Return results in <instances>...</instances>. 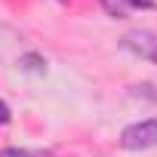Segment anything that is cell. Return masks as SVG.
I'll use <instances>...</instances> for the list:
<instances>
[{"mask_svg":"<svg viewBox=\"0 0 157 157\" xmlns=\"http://www.w3.org/2000/svg\"><path fill=\"white\" fill-rule=\"evenodd\" d=\"M16 65L22 71H28V74H46V59L40 52H25V56H19Z\"/></svg>","mask_w":157,"mask_h":157,"instance_id":"3","label":"cell"},{"mask_svg":"<svg viewBox=\"0 0 157 157\" xmlns=\"http://www.w3.org/2000/svg\"><path fill=\"white\" fill-rule=\"evenodd\" d=\"M129 10H154L157 6V0H126Z\"/></svg>","mask_w":157,"mask_h":157,"instance_id":"8","label":"cell"},{"mask_svg":"<svg viewBox=\"0 0 157 157\" xmlns=\"http://www.w3.org/2000/svg\"><path fill=\"white\" fill-rule=\"evenodd\" d=\"M99 3L105 6V13L111 19H126L129 16V3H126V0H99Z\"/></svg>","mask_w":157,"mask_h":157,"instance_id":"4","label":"cell"},{"mask_svg":"<svg viewBox=\"0 0 157 157\" xmlns=\"http://www.w3.org/2000/svg\"><path fill=\"white\" fill-rule=\"evenodd\" d=\"M117 145L123 151H148L157 145V117H145V120H136L129 126H123Z\"/></svg>","mask_w":157,"mask_h":157,"instance_id":"1","label":"cell"},{"mask_svg":"<svg viewBox=\"0 0 157 157\" xmlns=\"http://www.w3.org/2000/svg\"><path fill=\"white\" fill-rule=\"evenodd\" d=\"M129 96H136V99H148V102H157V86H154V83H136V86L129 90Z\"/></svg>","mask_w":157,"mask_h":157,"instance_id":"6","label":"cell"},{"mask_svg":"<svg viewBox=\"0 0 157 157\" xmlns=\"http://www.w3.org/2000/svg\"><path fill=\"white\" fill-rule=\"evenodd\" d=\"M120 49L132 52L136 59H148V62H151V56H154V49H157V34L148 31V28H132V31H126V34L120 37Z\"/></svg>","mask_w":157,"mask_h":157,"instance_id":"2","label":"cell"},{"mask_svg":"<svg viewBox=\"0 0 157 157\" xmlns=\"http://www.w3.org/2000/svg\"><path fill=\"white\" fill-rule=\"evenodd\" d=\"M6 123H13V108L0 99V126H6Z\"/></svg>","mask_w":157,"mask_h":157,"instance_id":"7","label":"cell"},{"mask_svg":"<svg viewBox=\"0 0 157 157\" xmlns=\"http://www.w3.org/2000/svg\"><path fill=\"white\" fill-rule=\"evenodd\" d=\"M0 157H49V151H31V148H0Z\"/></svg>","mask_w":157,"mask_h":157,"instance_id":"5","label":"cell"},{"mask_svg":"<svg viewBox=\"0 0 157 157\" xmlns=\"http://www.w3.org/2000/svg\"><path fill=\"white\" fill-rule=\"evenodd\" d=\"M151 62H154V65H157V49H154V56H151Z\"/></svg>","mask_w":157,"mask_h":157,"instance_id":"9","label":"cell"}]
</instances>
